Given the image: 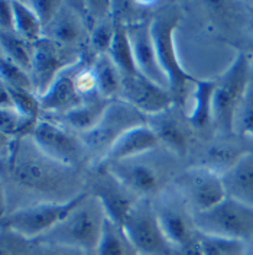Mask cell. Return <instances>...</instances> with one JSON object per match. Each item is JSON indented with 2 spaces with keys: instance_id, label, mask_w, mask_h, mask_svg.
I'll use <instances>...</instances> for the list:
<instances>
[{
  "instance_id": "20",
  "label": "cell",
  "mask_w": 253,
  "mask_h": 255,
  "mask_svg": "<svg viewBox=\"0 0 253 255\" xmlns=\"http://www.w3.org/2000/svg\"><path fill=\"white\" fill-rule=\"evenodd\" d=\"M171 109L155 116H148V124L157 132L161 143H164L171 154L181 155L187 152L190 145L188 128H191V125L188 119L181 122Z\"/></svg>"
},
{
  "instance_id": "36",
  "label": "cell",
  "mask_w": 253,
  "mask_h": 255,
  "mask_svg": "<svg viewBox=\"0 0 253 255\" xmlns=\"http://www.w3.org/2000/svg\"><path fill=\"white\" fill-rule=\"evenodd\" d=\"M29 6L33 9V12L36 13L42 28L45 29L49 22L55 17L58 13L63 1L60 0H35V1H28Z\"/></svg>"
},
{
  "instance_id": "34",
  "label": "cell",
  "mask_w": 253,
  "mask_h": 255,
  "mask_svg": "<svg viewBox=\"0 0 253 255\" xmlns=\"http://www.w3.org/2000/svg\"><path fill=\"white\" fill-rule=\"evenodd\" d=\"M32 244V241L1 228V255H28Z\"/></svg>"
},
{
  "instance_id": "8",
  "label": "cell",
  "mask_w": 253,
  "mask_h": 255,
  "mask_svg": "<svg viewBox=\"0 0 253 255\" xmlns=\"http://www.w3.org/2000/svg\"><path fill=\"white\" fill-rule=\"evenodd\" d=\"M198 232L223 238L253 239V207L226 197L206 212L192 213Z\"/></svg>"
},
{
  "instance_id": "6",
  "label": "cell",
  "mask_w": 253,
  "mask_h": 255,
  "mask_svg": "<svg viewBox=\"0 0 253 255\" xmlns=\"http://www.w3.org/2000/svg\"><path fill=\"white\" fill-rule=\"evenodd\" d=\"M148 124V118L122 99L111 100L101 121L91 130L79 135L87 157L98 165L109 154L111 146L129 129Z\"/></svg>"
},
{
  "instance_id": "1",
  "label": "cell",
  "mask_w": 253,
  "mask_h": 255,
  "mask_svg": "<svg viewBox=\"0 0 253 255\" xmlns=\"http://www.w3.org/2000/svg\"><path fill=\"white\" fill-rule=\"evenodd\" d=\"M182 17L175 3H162L151 16V32L157 49L158 61L169 83V95L175 106H181L187 95V86L195 84L197 79L181 65L175 49L174 33Z\"/></svg>"
},
{
  "instance_id": "29",
  "label": "cell",
  "mask_w": 253,
  "mask_h": 255,
  "mask_svg": "<svg viewBox=\"0 0 253 255\" xmlns=\"http://www.w3.org/2000/svg\"><path fill=\"white\" fill-rule=\"evenodd\" d=\"M200 255H248L245 241L206 235L198 232L195 241Z\"/></svg>"
},
{
  "instance_id": "12",
  "label": "cell",
  "mask_w": 253,
  "mask_h": 255,
  "mask_svg": "<svg viewBox=\"0 0 253 255\" xmlns=\"http://www.w3.org/2000/svg\"><path fill=\"white\" fill-rule=\"evenodd\" d=\"M159 197L158 203L154 206L165 237L178 251L194 247L198 231L194 223L192 210L176 190H165Z\"/></svg>"
},
{
  "instance_id": "37",
  "label": "cell",
  "mask_w": 253,
  "mask_h": 255,
  "mask_svg": "<svg viewBox=\"0 0 253 255\" xmlns=\"http://www.w3.org/2000/svg\"><path fill=\"white\" fill-rule=\"evenodd\" d=\"M0 26L1 32H15V13L9 0L0 1Z\"/></svg>"
},
{
  "instance_id": "2",
  "label": "cell",
  "mask_w": 253,
  "mask_h": 255,
  "mask_svg": "<svg viewBox=\"0 0 253 255\" xmlns=\"http://www.w3.org/2000/svg\"><path fill=\"white\" fill-rule=\"evenodd\" d=\"M9 162L16 183L33 190L60 194L63 187L70 183V174L74 168L55 162L42 154L32 138L10 143Z\"/></svg>"
},
{
  "instance_id": "4",
  "label": "cell",
  "mask_w": 253,
  "mask_h": 255,
  "mask_svg": "<svg viewBox=\"0 0 253 255\" xmlns=\"http://www.w3.org/2000/svg\"><path fill=\"white\" fill-rule=\"evenodd\" d=\"M169 162L171 155L157 148L133 158L98 167L106 168L135 197L146 199L165 191L171 175Z\"/></svg>"
},
{
  "instance_id": "5",
  "label": "cell",
  "mask_w": 253,
  "mask_h": 255,
  "mask_svg": "<svg viewBox=\"0 0 253 255\" xmlns=\"http://www.w3.org/2000/svg\"><path fill=\"white\" fill-rule=\"evenodd\" d=\"M252 67L246 54L239 52L229 68L216 80L213 97L214 128L223 135L235 132L239 108L252 84Z\"/></svg>"
},
{
  "instance_id": "11",
  "label": "cell",
  "mask_w": 253,
  "mask_h": 255,
  "mask_svg": "<svg viewBox=\"0 0 253 255\" xmlns=\"http://www.w3.org/2000/svg\"><path fill=\"white\" fill-rule=\"evenodd\" d=\"M31 138L42 154L65 167L74 168L81 159L87 157L79 135L54 119L41 118Z\"/></svg>"
},
{
  "instance_id": "30",
  "label": "cell",
  "mask_w": 253,
  "mask_h": 255,
  "mask_svg": "<svg viewBox=\"0 0 253 255\" xmlns=\"http://www.w3.org/2000/svg\"><path fill=\"white\" fill-rule=\"evenodd\" d=\"M3 87L7 90L13 103V109L19 115L32 121L41 119V113H42L41 102L35 92L26 90V89H19V87H7V86H3Z\"/></svg>"
},
{
  "instance_id": "7",
  "label": "cell",
  "mask_w": 253,
  "mask_h": 255,
  "mask_svg": "<svg viewBox=\"0 0 253 255\" xmlns=\"http://www.w3.org/2000/svg\"><path fill=\"white\" fill-rule=\"evenodd\" d=\"M84 193L68 202H36L7 212L1 218V228L9 229L28 241H38L52 231L77 206Z\"/></svg>"
},
{
  "instance_id": "9",
  "label": "cell",
  "mask_w": 253,
  "mask_h": 255,
  "mask_svg": "<svg viewBox=\"0 0 253 255\" xmlns=\"http://www.w3.org/2000/svg\"><path fill=\"white\" fill-rule=\"evenodd\" d=\"M123 229L138 255H175L176 250L165 237L155 206L149 199H139L129 213Z\"/></svg>"
},
{
  "instance_id": "19",
  "label": "cell",
  "mask_w": 253,
  "mask_h": 255,
  "mask_svg": "<svg viewBox=\"0 0 253 255\" xmlns=\"http://www.w3.org/2000/svg\"><path fill=\"white\" fill-rule=\"evenodd\" d=\"M159 145H161V141H159L158 135L149 127V124L132 128L117 139V142L111 146L106 158L98 165H107L111 162L142 155L145 152L159 148Z\"/></svg>"
},
{
  "instance_id": "18",
  "label": "cell",
  "mask_w": 253,
  "mask_h": 255,
  "mask_svg": "<svg viewBox=\"0 0 253 255\" xmlns=\"http://www.w3.org/2000/svg\"><path fill=\"white\" fill-rule=\"evenodd\" d=\"M91 194L95 196L111 222L123 226L129 213L139 200L127 191L113 175L101 167H97V177L93 183Z\"/></svg>"
},
{
  "instance_id": "33",
  "label": "cell",
  "mask_w": 253,
  "mask_h": 255,
  "mask_svg": "<svg viewBox=\"0 0 253 255\" xmlns=\"http://www.w3.org/2000/svg\"><path fill=\"white\" fill-rule=\"evenodd\" d=\"M235 130H238L242 138L253 142V81L239 108L235 121Z\"/></svg>"
},
{
  "instance_id": "35",
  "label": "cell",
  "mask_w": 253,
  "mask_h": 255,
  "mask_svg": "<svg viewBox=\"0 0 253 255\" xmlns=\"http://www.w3.org/2000/svg\"><path fill=\"white\" fill-rule=\"evenodd\" d=\"M28 255H91L79 248L67 247L61 244H54L47 241H35L32 244L31 251Z\"/></svg>"
},
{
  "instance_id": "27",
  "label": "cell",
  "mask_w": 253,
  "mask_h": 255,
  "mask_svg": "<svg viewBox=\"0 0 253 255\" xmlns=\"http://www.w3.org/2000/svg\"><path fill=\"white\" fill-rule=\"evenodd\" d=\"M3 57L17 64L28 73H31L33 60V44L19 36L16 32H1L0 35Z\"/></svg>"
},
{
  "instance_id": "28",
  "label": "cell",
  "mask_w": 253,
  "mask_h": 255,
  "mask_svg": "<svg viewBox=\"0 0 253 255\" xmlns=\"http://www.w3.org/2000/svg\"><path fill=\"white\" fill-rule=\"evenodd\" d=\"M15 13V32L32 44L44 36V28L28 1H12Z\"/></svg>"
},
{
  "instance_id": "38",
  "label": "cell",
  "mask_w": 253,
  "mask_h": 255,
  "mask_svg": "<svg viewBox=\"0 0 253 255\" xmlns=\"http://www.w3.org/2000/svg\"><path fill=\"white\" fill-rule=\"evenodd\" d=\"M251 10H252V15H253V4H252V6H251Z\"/></svg>"
},
{
  "instance_id": "15",
  "label": "cell",
  "mask_w": 253,
  "mask_h": 255,
  "mask_svg": "<svg viewBox=\"0 0 253 255\" xmlns=\"http://www.w3.org/2000/svg\"><path fill=\"white\" fill-rule=\"evenodd\" d=\"M127 33L130 38V44L135 55V63L146 79L154 81L164 89H169L168 79L161 67L157 55V49L154 45L152 32H151V16L136 19L126 23ZM169 92V90H168Z\"/></svg>"
},
{
  "instance_id": "13",
  "label": "cell",
  "mask_w": 253,
  "mask_h": 255,
  "mask_svg": "<svg viewBox=\"0 0 253 255\" xmlns=\"http://www.w3.org/2000/svg\"><path fill=\"white\" fill-rule=\"evenodd\" d=\"M81 55L83 49L64 47L44 36L35 42L31 77L38 97L45 95L55 79L65 68L77 63Z\"/></svg>"
},
{
  "instance_id": "24",
  "label": "cell",
  "mask_w": 253,
  "mask_h": 255,
  "mask_svg": "<svg viewBox=\"0 0 253 255\" xmlns=\"http://www.w3.org/2000/svg\"><path fill=\"white\" fill-rule=\"evenodd\" d=\"M194 90V109L187 116L192 129L195 130H207L214 127L213 118V97L216 90V80H200L195 81Z\"/></svg>"
},
{
  "instance_id": "31",
  "label": "cell",
  "mask_w": 253,
  "mask_h": 255,
  "mask_svg": "<svg viewBox=\"0 0 253 255\" xmlns=\"http://www.w3.org/2000/svg\"><path fill=\"white\" fill-rule=\"evenodd\" d=\"M114 36V17L113 15L106 16L100 20L93 23L90 38H88V45L90 52L94 55L100 54H107L110 49L111 42Z\"/></svg>"
},
{
  "instance_id": "3",
  "label": "cell",
  "mask_w": 253,
  "mask_h": 255,
  "mask_svg": "<svg viewBox=\"0 0 253 255\" xmlns=\"http://www.w3.org/2000/svg\"><path fill=\"white\" fill-rule=\"evenodd\" d=\"M107 216L100 200L91 193H84L77 206L38 241L61 244L94 255Z\"/></svg>"
},
{
  "instance_id": "21",
  "label": "cell",
  "mask_w": 253,
  "mask_h": 255,
  "mask_svg": "<svg viewBox=\"0 0 253 255\" xmlns=\"http://www.w3.org/2000/svg\"><path fill=\"white\" fill-rule=\"evenodd\" d=\"M110 102L111 100L103 99L101 96L93 95L87 97L79 108L67 112L64 115H57L54 121H57L63 127L68 128L74 133L83 135L91 130L101 121Z\"/></svg>"
},
{
  "instance_id": "22",
  "label": "cell",
  "mask_w": 253,
  "mask_h": 255,
  "mask_svg": "<svg viewBox=\"0 0 253 255\" xmlns=\"http://www.w3.org/2000/svg\"><path fill=\"white\" fill-rule=\"evenodd\" d=\"M222 180L227 197L253 207V151L224 171Z\"/></svg>"
},
{
  "instance_id": "17",
  "label": "cell",
  "mask_w": 253,
  "mask_h": 255,
  "mask_svg": "<svg viewBox=\"0 0 253 255\" xmlns=\"http://www.w3.org/2000/svg\"><path fill=\"white\" fill-rule=\"evenodd\" d=\"M44 38L76 49H80L84 42H88L90 28L85 16L80 10L79 3L63 1L58 13L44 29Z\"/></svg>"
},
{
  "instance_id": "23",
  "label": "cell",
  "mask_w": 253,
  "mask_h": 255,
  "mask_svg": "<svg viewBox=\"0 0 253 255\" xmlns=\"http://www.w3.org/2000/svg\"><path fill=\"white\" fill-rule=\"evenodd\" d=\"M91 68L94 74L97 95L107 100L120 99L123 76L116 67V64L113 63L110 55L109 54L95 55Z\"/></svg>"
},
{
  "instance_id": "32",
  "label": "cell",
  "mask_w": 253,
  "mask_h": 255,
  "mask_svg": "<svg viewBox=\"0 0 253 255\" xmlns=\"http://www.w3.org/2000/svg\"><path fill=\"white\" fill-rule=\"evenodd\" d=\"M0 73H1V84L7 87H19V89H26L32 90L33 89V81H32L31 73L19 67L17 64L10 61L9 58L1 55L0 60Z\"/></svg>"
},
{
  "instance_id": "16",
  "label": "cell",
  "mask_w": 253,
  "mask_h": 255,
  "mask_svg": "<svg viewBox=\"0 0 253 255\" xmlns=\"http://www.w3.org/2000/svg\"><path fill=\"white\" fill-rule=\"evenodd\" d=\"M120 99L142 112L146 118L159 115L175 106L172 96L167 89L146 79L141 73L132 77H123Z\"/></svg>"
},
{
  "instance_id": "10",
  "label": "cell",
  "mask_w": 253,
  "mask_h": 255,
  "mask_svg": "<svg viewBox=\"0 0 253 255\" xmlns=\"http://www.w3.org/2000/svg\"><path fill=\"white\" fill-rule=\"evenodd\" d=\"M174 187L192 213L206 212L227 197L222 175L204 165L191 167L179 173L174 178Z\"/></svg>"
},
{
  "instance_id": "25",
  "label": "cell",
  "mask_w": 253,
  "mask_h": 255,
  "mask_svg": "<svg viewBox=\"0 0 253 255\" xmlns=\"http://www.w3.org/2000/svg\"><path fill=\"white\" fill-rule=\"evenodd\" d=\"M107 54L110 55L113 63L116 64L123 77H132L139 73L135 63L130 38L127 33V25L122 19L114 17V36Z\"/></svg>"
},
{
  "instance_id": "14",
  "label": "cell",
  "mask_w": 253,
  "mask_h": 255,
  "mask_svg": "<svg viewBox=\"0 0 253 255\" xmlns=\"http://www.w3.org/2000/svg\"><path fill=\"white\" fill-rule=\"evenodd\" d=\"M94 57V54H91L90 51L88 52L83 51V55L79 61L65 68L55 79L47 93L39 97L41 109L44 113H52L54 116L64 115L67 112L79 108L85 100V97L80 90L79 76L83 67L88 61H91Z\"/></svg>"
},
{
  "instance_id": "26",
  "label": "cell",
  "mask_w": 253,
  "mask_h": 255,
  "mask_svg": "<svg viewBox=\"0 0 253 255\" xmlns=\"http://www.w3.org/2000/svg\"><path fill=\"white\" fill-rule=\"evenodd\" d=\"M94 255H138V253L127 238L123 226L107 218Z\"/></svg>"
}]
</instances>
